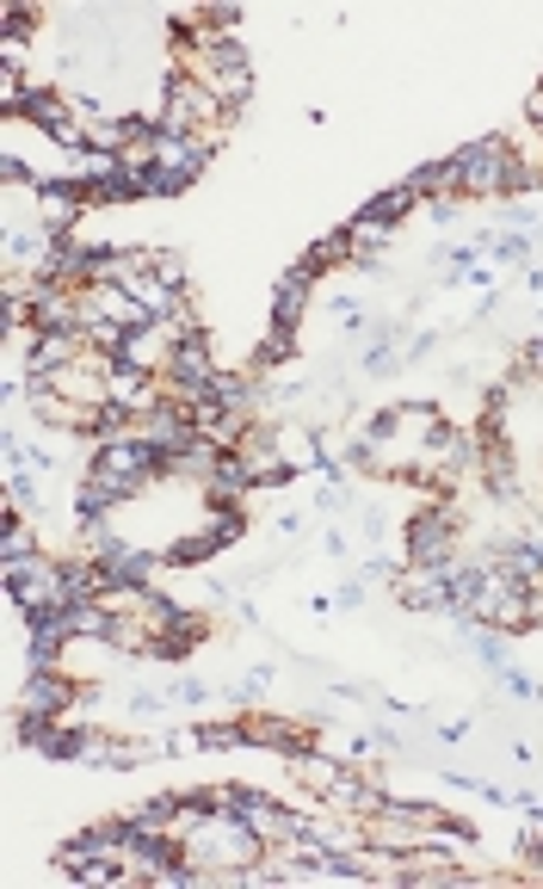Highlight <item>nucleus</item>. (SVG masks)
I'll return each instance as SVG.
<instances>
[{"mask_svg":"<svg viewBox=\"0 0 543 889\" xmlns=\"http://www.w3.org/2000/svg\"><path fill=\"white\" fill-rule=\"evenodd\" d=\"M161 130H173V137H210L217 142L222 130H229V111H222V99L204 87L198 75H161Z\"/></svg>","mask_w":543,"mask_h":889,"instance_id":"nucleus-1","label":"nucleus"},{"mask_svg":"<svg viewBox=\"0 0 543 889\" xmlns=\"http://www.w3.org/2000/svg\"><path fill=\"white\" fill-rule=\"evenodd\" d=\"M402 562L408 568H457V500H433L426 513L408 519Z\"/></svg>","mask_w":543,"mask_h":889,"instance_id":"nucleus-2","label":"nucleus"},{"mask_svg":"<svg viewBox=\"0 0 543 889\" xmlns=\"http://www.w3.org/2000/svg\"><path fill=\"white\" fill-rule=\"evenodd\" d=\"M229 452L241 457V464H248L253 488H284V483H296V464H291V452H284V438L272 433L265 421L241 426V438H235Z\"/></svg>","mask_w":543,"mask_h":889,"instance_id":"nucleus-3","label":"nucleus"},{"mask_svg":"<svg viewBox=\"0 0 543 889\" xmlns=\"http://www.w3.org/2000/svg\"><path fill=\"white\" fill-rule=\"evenodd\" d=\"M210 161H217V142L210 137H173V130H161L155 137V167L167 173V180H180V192H192L210 173Z\"/></svg>","mask_w":543,"mask_h":889,"instance_id":"nucleus-4","label":"nucleus"},{"mask_svg":"<svg viewBox=\"0 0 543 889\" xmlns=\"http://www.w3.org/2000/svg\"><path fill=\"white\" fill-rule=\"evenodd\" d=\"M315 291H322V279H315V272H309L303 260H296V265H284V272H279V284H272V310H265V322H272V328H291V334H303V315H309Z\"/></svg>","mask_w":543,"mask_h":889,"instance_id":"nucleus-5","label":"nucleus"},{"mask_svg":"<svg viewBox=\"0 0 543 889\" xmlns=\"http://www.w3.org/2000/svg\"><path fill=\"white\" fill-rule=\"evenodd\" d=\"M180 334H186L180 322H149V328H130V334H124V353H118V359H124V365H142V371H155V377H167Z\"/></svg>","mask_w":543,"mask_h":889,"instance_id":"nucleus-6","label":"nucleus"},{"mask_svg":"<svg viewBox=\"0 0 543 889\" xmlns=\"http://www.w3.org/2000/svg\"><path fill=\"white\" fill-rule=\"evenodd\" d=\"M37 204V223H44L50 235H75V223L87 217V192L75 186V180H44V186L32 192Z\"/></svg>","mask_w":543,"mask_h":889,"instance_id":"nucleus-7","label":"nucleus"},{"mask_svg":"<svg viewBox=\"0 0 543 889\" xmlns=\"http://www.w3.org/2000/svg\"><path fill=\"white\" fill-rule=\"evenodd\" d=\"M315 729H322V723H303V717H260V711L248 717L253 748H272V754H284V760L309 748V735H315Z\"/></svg>","mask_w":543,"mask_h":889,"instance_id":"nucleus-8","label":"nucleus"},{"mask_svg":"<svg viewBox=\"0 0 543 889\" xmlns=\"http://www.w3.org/2000/svg\"><path fill=\"white\" fill-rule=\"evenodd\" d=\"M284 766H291V779L303 784V791L327 796V791H334V779H340V772H346L352 760H346V754H334V748H315V741H309V748H303V754H291Z\"/></svg>","mask_w":543,"mask_h":889,"instance_id":"nucleus-9","label":"nucleus"},{"mask_svg":"<svg viewBox=\"0 0 543 889\" xmlns=\"http://www.w3.org/2000/svg\"><path fill=\"white\" fill-rule=\"evenodd\" d=\"M340 229H346V241H352V260H358V265H377V253L395 248V235H402L395 223L371 217V210H352V217H346Z\"/></svg>","mask_w":543,"mask_h":889,"instance_id":"nucleus-10","label":"nucleus"},{"mask_svg":"<svg viewBox=\"0 0 543 889\" xmlns=\"http://www.w3.org/2000/svg\"><path fill=\"white\" fill-rule=\"evenodd\" d=\"M408 186L420 192V198H464V173H457V155H438V161H420L414 173H408Z\"/></svg>","mask_w":543,"mask_h":889,"instance_id":"nucleus-11","label":"nucleus"},{"mask_svg":"<svg viewBox=\"0 0 543 889\" xmlns=\"http://www.w3.org/2000/svg\"><path fill=\"white\" fill-rule=\"evenodd\" d=\"M420 204H426V198H420V192L408 186V180H395V186H383L377 198H365L358 210H371V217H383V223H395V229H402V223L414 217Z\"/></svg>","mask_w":543,"mask_h":889,"instance_id":"nucleus-12","label":"nucleus"},{"mask_svg":"<svg viewBox=\"0 0 543 889\" xmlns=\"http://www.w3.org/2000/svg\"><path fill=\"white\" fill-rule=\"evenodd\" d=\"M192 741H198V754H229V748H253V735H248V717H229V723H198V729H192Z\"/></svg>","mask_w":543,"mask_h":889,"instance_id":"nucleus-13","label":"nucleus"},{"mask_svg":"<svg viewBox=\"0 0 543 889\" xmlns=\"http://www.w3.org/2000/svg\"><path fill=\"white\" fill-rule=\"evenodd\" d=\"M303 265H309L315 279H327L334 265H352V241H346V229H334V235H322L309 253H303Z\"/></svg>","mask_w":543,"mask_h":889,"instance_id":"nucleus-14","label":"nucleus"},{"mask_svg":"<svg viewBox=\"0 0 543 889\" xmlns=\"http://www.w3.org/2000/svg\"><path fill=\"white\" fill-rule=\"evenodd\" d=\"M19 556H37V538L25 525V513H7L0 519V562H19Z\"/></svg>","mask_w":543,"mask_h":889,"instance_id":"nucleus-15","label":"nucleus"},{"mask_svg":"<svg viewBox=\"0 0 543 889\" xmlns=\"http://www.w3.org/2000/svg\"><path fill=\"white\" fill-rule=\"evenodd\" d=\"M291 353H296V334L291 328H272V322H265V340L260 346H253V371H272V365H284V359H291Z\"/></svg>","mask_w":543,"mask_h":889,"instance_id":"nucleus-16","label":"nucleus"},{"mask_svg":"<svg viewBox=\"0 0 543 889\" xmlns=\"http://www.w3.org/2000/svg\"><path fill=\"white\" fill-rule=\"evenodd\" d=\"M149 272L161 284H173V291H192V272H186V253L180 248H149Z\"/></svg>","mask_w":543,"mask_h":889,"instance_id":"nucleus-17","label":"nucleus"},{"mask_svg":"<svg viewBox=\"0 0 543 889\" xmlns=\"http://www.w3.org/2000/svg\"><path fill=\"white\" fill-rule=\"evenodd\" d=\"M204 556H217V544H210V531H204V525L167 544V568H192V562H204Z\"/></svg>","mask_w":543,"mask_h":889,"instance_id":"nucleus-18","label":"nucleus"},{"mask_svg":"<svg viewBox=\"0 0 543 889\" xmlns=\"http://www.w3.org/2000/svg\"><path fill=\"white\" fill-rule=\"evenodd\" d=\"M476 661H481L488 673H500V668H507V661H512V642H507V630L481 625V630H476Z\"/></svg>","mask_w":543,"mask_h":889,"instance_id":"nucleus-19","label":"nucleus"},{"mask_svg":"<svg viewBox=\"0 0 543 889\" xmlns=\"http://www.w3.org/2000/svg\"><path fill=\"white\" fill-rule=\"evenodd\" d=\"M80 766H106V772H118V735L87 729L80 735Z\"/></svg>","mask_w":543,"mask_h":889,"instance_id":"nucleus-20","label":"nucleus"},{"mask_svg":"<svg viewBox=\"0 0 543 889\" xmlns=\"http://www.w3.org/2000/svg\"><path fill=\"white\" fill-rule=\"evenodd\" d=\"M395 359H402V353H395V334H389V328H377V340L365 346V359H358V365H365L371 377H383V371H395Z\"/></svg>","mask_w":543,"mask_h":889,"instance_id":"nucleus-21","label":"nucleus"},{"mask_svg":"<svg viewBox=\"0 0 543 889\" xmlns=\"http://www.w3.org/2000/svg\"><path fill=\"white\" fill-rule=\"evenodd\" d=\"M495 686L507 692V698H525V704H537V698H543V686H537V680H531V673H519V668H512V661H507V668L495 673Z\"/></svg>","mask_w":543,"mask_h":889,"instance_id":"nucleus-22","label":"nucleus"},{"mask_svg":"<svg viewBox=\"0 0 543 889\" xmlns=\"http://www.w3.org/2000/svg\"><path fill=\"white\" fill-rule=\"evenodd\" d=\"M358 606H365V575H352L346 587L327 593V611H358Z\"/></svg>","mask_w":543,"mask_h":889,"instance_id":"nucleus-23","label":"nucleus"},{"mask_svg":"<svg viewBox=\"0 0 543 889\" xmlns=\"http://www.w3.org/2000/svg\"><path fill=\"white\" fill-rule=\"evenodd\" d=\"M0 32H7V37H25V44H32V32H37V13H32V7H7V19H0Z\"/></svg>","mask_w":543,"mask_h":889,"instance_id":"nucleus-24","label":"nucleus"},{"mask_svg":"<svg viewBox=\"0 0 543 889\" xmlns=\"http://www.w3.org/2000/svg\"><path fill=\"white\" fill-rule=\"evenodd\" d=\"M204 698H210V686H204V680H180V686H173V704H186V711H198Z\"/></svg>","mask_w":543,"mask_h":889,"instance_id":"nucleus-25","label":"nucleus"},{"mask_svg":"<svg viewBox=\"0 0 543 889\" xmlns=\"http://www.w3.org/2000/svg\"><path fill=\"white\" fill-rule=\"evenodd\" d=\"M130 711H137V717H167V698H161V692H137Z\"/></svg>","mask_w":543,"mask_h":889,"instance_id":"nucleus-26","label":"nucleus"},{"mask_svg":"<svg viewBox=\"0 0 543 889\" xmlns=\"http://www.w3.org/2000/svg\"><path fill=\"white\" fill-rule=\"evenodd\" d=\"M426 210H433V223H445V229H450L457 217H464V204H457V198H433Z\"/></svg>","mask_w":543,"mask_h":889,"instance_id":"nucleus-27","label":"nucleus"},{"mask_svg":"<svg viewBox=\"0 0 543 889\" xmlns=\"http://www.w3.org/2000/svg\"><path fill=\"white\" fill-rule=\"evenodd\" d=\"M519 853H525V865L543 877V834H525V841H519Z\"/></svg>","mask_w":543,"mask_h":889,"instance_id":"nucleus-28","label":"nucleus"},{"mask_svg":"<svg viewBox=\"0 0 543 889\" xmlns=\"http://www.w3.org/2000/svg\"><path fill=\"white\" fill-rule=\"evenodd\" d=\"M525 124H531V130H537V137H543V80H537V87H531V99H525Z\"/></svg>","mask_w":543,"mask_h":889,"instance_id":"nucleus-29","label":"nucleus"},{"mask_svg":"<svg viewBox=\"0 0 543 889\" xmlns=\"http://www.w3.org/2000/svg\"><path fill=\"white\" fill-rule=\"evenodd\" d=\"M383 531H389V513H383V507H371V513H365V538H383Z\"/></svg>","mask_w":543,"mask_h":889,"instance_id":"nucleus-30","label":"nucleus"},{"mask_svg":"<svg viewBox=\"0 0 543 889\" xmlns=\"http://www.w3.org/2000/svg\"><path fill=\"white\" fill-rule=\"evenodd\" d=\"M464 735H469L464 717H457V723H438V741H464Z\"/></svg>","mask_w":543,"mask_h":889,"instance_id":"nucleus-31","label":"nucleus"}]
</instances>
